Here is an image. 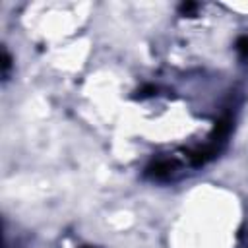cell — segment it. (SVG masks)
Instances as JSON below:
<instances>
[{
  "label": "cell",
  "mask_w": 248,
  "mask_h": 248,
  "mask_svg": "<svg viewBox=\"0 0 248 248\" xmlns=\"http://www.w3.org/2000/svg\"><path fill=\"white\" fill-rule=\"evenodd\" d=\"M2 70H4V76L8 74V70H10V56H8V52H4V62H2Z\"/></svg>",
  "instance_id": "3"
},
{
  "label": "cell",
  "mask_w": 248,
  "mask_h": 248,
  "mask_svg": "<svg viewBox=\"0 0 248 248\" xmlns=\"http://www.w3.org/2000/svg\"><path fill=\"white\" fill-rule=\"evenodd\" d=\"M172 169H174V165H172L170 161H159V163H155L149 170H151V174H153L155 178H165V176H169V174L172 172Z\"/></svg>",
  "instance_id": "1"
},
{
  "label": "cell",
  "mask_w": 248,
  "mask_h": 248,
  "mask_svg": "<svg viewBox=\"0 0 248 248\" xmlns=\"http://www.w3.org/2000/svg\"><path fill=\"white\" fill-rule=\"evenodd\" d=\"M236 50L240 52V56H248V37H240L236 41Z\"/></svg>",
  "instance_id": "2"
}]
</instances>
